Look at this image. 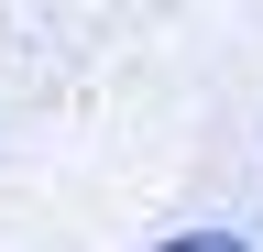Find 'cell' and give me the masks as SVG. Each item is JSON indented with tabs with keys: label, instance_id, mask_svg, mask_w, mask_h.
<instances>
[{
	"label": "cell",
	"instance_id": "obj_1",
	"mask_svg": "<svg viewBox=\"0 0 263 252\" xmlns=\"http://www.w3.org/2000/svg\"><path fill=\"white\" fill-rule=\"evenodd\" d=\"M154 252H252L241 230H176V241H154Z\"/></svg>",
	"mask_w": 263,
	"mask_h": 252
}]
</instances>
